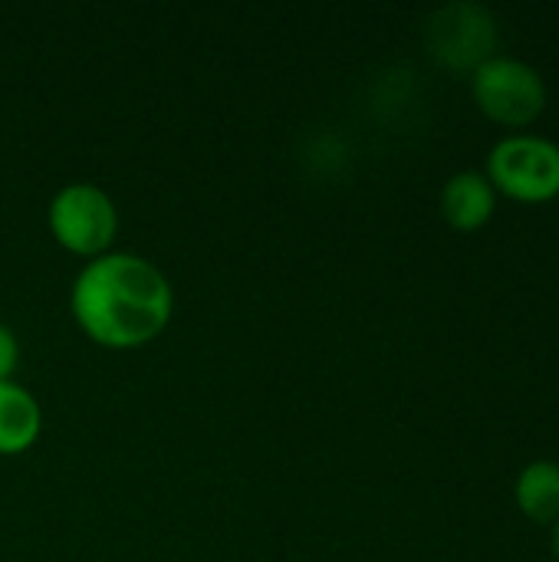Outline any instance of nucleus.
<instances>
[{
	"label": "nucleus",
	"mask_w": 559,
	"mask_h": 562,
	"mask_svg": "<svg viewBox=\"0 0 559 562\" xmlns=\"http://www.w3.org/2000/svg\"><path fill=\"white\" fill-rule=\"evenodd\" d=\"M72 316L99 346L135 349L168 326L171 286L148 260L105 254L76 277Z\"/></svg>",
	"instance_id": "obj_1"
},
{
	"label": "nucleus",
	"mask_w": 559,
	"mask_h": 562,
	"mask_svg": "<svg viewBox=\"0 0 559 562\" xmlns=\"http://www.w3.org/2000/svg\"><path fill=\"white\" fill-rule=\"evenodd\" d=\"M488 181L494 191L544 204L559 194V145L540 135H511L494 145L488 158Z\"/></svg>",
	"instance_id": "obj_2"
},
{
	"label": "nucleus",
	"mask_w": 559,
	"mask_h": 562,
	"mask_svg": "<svg viewBox=\"0 0 559 562\" xmlns=\"http://www.w3.org/2000/svg\"><path fill=\"white\" fill-rule=\"evenodd\" d=\"M471 89H474L478 109L488 119L511 125V128L530 125L547 105L544 76L530 63L514 59V56H491L488 63H481L474 69Z\"/></svg>",
	"instance_id": "obj_3"
},
{
	"label": "nucleus",
	"mask_w": 559,
	"mask_h": 562,
	"mask_svg": "<svg viewBox=\"0 0 559 562\" xmlns=\"http://www.w3.org/2000/svg\"><path fill=\"white\" fill-rule=\"evenodd\" d=\"M49 227L66 250L96 257L112 244L119 217L109 194L96 184H66L49 204Z\"/></svg>",
	"instance_id": "obj_4"
},
{
	"label": "nucleus",
	"mask_w": 559,
	"mask_h": 562,
	"mask_svg": "<svg viewBox=\"0 0 559 562\" xmlns=\"http://www.w3.org/2000/svg\"><path fill=\"white\" fill-rule=\"evenodd\" d=\"M494 43H497L494 20L481 7L455 3L435 16L432 49L438 59H445L455 69H465V66L478 69L481 63H488L494 56Z\"/></svg>",
	"instance_id": "obj_5"
},
{
	"label": "nucleus",
	"mask_w": 559,
	"mask_h": 562,
	"mask_svg": "<svg viewBox=\"0 0 559 562\" xmlns=\"http://www.w3.org/2000/svg\"><path fill=\"white\" fill-rule=\"evenodd\" d=\"M497 191L478 171H461L441 188V214L455 231H481L494 217Z\"/></svg>",
	"instance_id": "obj_6"
},
{
	"label": "nucleus",
	"mask_w": 559,
	"mask_h": 562,
	"mask_svg": "<svg viewBox=\"0 0 559 562\" xmlns=\"http://www.w3.org/2000/svg\"><path fill=\"white\" fill-rule=\"evenodd\" d=\"M517 507L534 524H557L559 520V464L557 461H534L517 474L514 484Z\"/></svg>",
	"instance_id": "obj_7"
},
{
	"label": "nucleus",
	"mask_w": 559,
	"mask_h": 562,
	"mask_svg": "<svg viewBox=\"0 0 559 562\" xmlns=\"http://www.w3.org/2000/svg\"><path fill=\"white\" fill-rule=\"evenodd\" d=\"M40 435V405L13 382H0V454L26 451Z\"/></svg>",
	"instance_id": "obj_8"
},
{
	"label": "nucleus",
	"mask_w": 559,
	"mask_h": 562,
	"mask_svg": "<svg viewBox=\"0 0 559 562\" xmlns=\"http://www.w3.org/2000/svg\"><path fill=\"white\" fill-rule=\"evenodd\" d=\"M16 359H20L16 336L7 326H0V382H10V375L16 369Z\"/></svg>",
	"instance_id": "obj_9"
},
{
	"label": "nucleus",
	"mask_w": 559,
	"mask_h": 562,
	"mask_svg": "<svg viewBox=\"0 0 559 562\" xmlns=\"http://www.w3.org/2000/svg\"><path fill=\"white\" fill-rule=\"evenodd\" d=\"M554 553H557V560H559V520L554 524Z\"/></svg>",
	"instance_id": "obj_10"
}]
</instances>
